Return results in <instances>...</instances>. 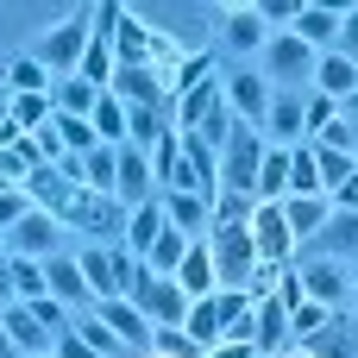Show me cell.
<instances>
[{
  "label": "cell",
  "instance_id": "cell-27",
  "mask_svg": "<svg viewBox=\"0 0 358 358\" xmlns=\"http://www.w3.org/2000/svg\"><path fill=\"white\" fill-rule=\"evenodd\" d=\"M94 94H101V88L82 82V76H57V82H50V107H57V113H82V120H88V113H94Z\"/></svg>",
  "mask_w": 358,
  "mask_h": 358
},
{
  "label": "cell",
  "instance_id": "cell-2",
  "mask_svg": "<svg viewBox=\"0 0 358 358\" xmlns=\"http://www.w3.org/2000/svg\"><path fill=\"white\" fill-rule=\"evenodd\" d=\"M126 302L151 321V327H182V315H189V296H182V283L176 277H157L151 264H138L132 271V283H126Z\"/></svg>",
  "mask_w": 358,
  "mask_h": 358
},
{
  "label": "cell",
  "instance_id": "cell-12",
  "mask_svg": "<svg viewBox=\"0 0 358 358\" xmlns=\"http://www.w3.org/2000/svg\"><path fill=\"white\" fill-rule=\"evenodd\" d=\"M107 88H113L126 107H164V101H170V94H164V76H157L151 63H113Z\"/></svg>",
  "mask_w": 358,
  "mask_h": 358
},
{
  "label": "cell",
  "instance_id": "cell-48",
  "mask_svg": "<svg viewBox=\"0 0 358 358\" xmlns=\"http://www.w3.org/2000/svg\"><path fill=\"white\" fill-rule=\"evenodd\" d=\"M334 50L358 63V6H352V13H340V38H334Z\"/></svg>",
  "mask_w": 358,
  "mask_h": 358
},
{
  "label": "cell",
  "instance_id": "cell-10",
  "mask_svg": "<svg viewBox=\"0 0 358 358\" xmlns=\"http://www.w3.org/2000/svg\"><path fill=\"white\" fill-rule=\"evenodd\" d=\"M157 208H164V220H170L176 233H189V239H208V227H214V201L195 195V189H157Z\"/></svg>",
  "mask_w": 358,
  "mask_h": 358
},
{
  "label": "cell",
  "instance_id": "cell-43",
  "mask_svg": "<svg viewBox=\"0 0 358 358\" xmlns=\"http://www.w3.org/2000/svg\"><path fill=\"white\" fill-rule=\"evenodd\" d=\"M252 13L271 25V31H283V25H296V13H302V0H252Z\"/></svg>",
  "mask_w": 358,
  "mask_h": 358
},
{
  "label": "cell",
  "instance_id": "cell-46",
  "mask_svg": "<svg viewBox=\"0 0 358 358\" xmlns=\"http://www.w3.org/2000/svg\"><path fill=\"white\" fill-rule=\"evenodd\" d=\"M76 334H82V340H88V346H94V352H101V358H126V346H120V340H113V334H107L101 321H82Z\"/></svg>",
  "mask_w": 358,
  "mask_h": 358
},
{
  "label": "cell",
  "instance_id": "cell-34",
  "mask_svg": "<svg viewBox=\"0 0 358 358\" xmlns=\"http://www.w3.org/2000/svg\"><path fill=\"white\" fill-rule=\"evenodd\" d=\"M264 38H271V25H264V19H258V13H252V6H245V13H233V19H227V44H233V50H239V57H252V50H264Z\"/></svg>",
  "mask_w": 358,
  "mask_h": 358
},
{
  "label": "cell",
  "instance_id": "cell-44",
  "mask_svg": "<svg viewBox=\"0 0 358 358\" xmlns=\"http://www.w3.org/2000/svg\"><path fill=\"white\" fill-rule=\"evenodd\" d=\"M25 308H31V315H38V321H44V334H63V327H76V321H69V315H63V308H69V302H57V296H38V302H25Z\"/></svg>",
  "mask_w": 358,
  "mask_h": 358
},
{
  "label": "cell",
  "instance_id": "cell-17",
  "mask_svg": "<svg viewBox=\"0 0 358 358\" xmlns=\"http://www.w3.org/2000/svg\"><path fill=\"white\" fill-rule=\"evenodd\" d=\"M264 138H271V145H302V138H308V120H302V101H296V94H271Z\"/></svg>",
  "mask_w": 358,
  "mask_h": 358
},
{
  "label": "cell",
  "instance_id": "cell-30",
  "mask_svg": "<svg viewBox=\"0 0 358 358\" xmlns=\"http://www.w3.org/2000/svg\"><path fill=\"white\" fill-rule=\"evenodd\" d=\"M289 195H327L321 189V170H315V138L289 145Z\"/></svg>",
  "mask_w": 358,
  "mask_h": 358
},
{
  "label": "cell",
  "instance_id": "cell-14",
  "mask_svg": "<svg viewBox=\"0 0 358 358\" xmlns=\"http://www.w3.org/2000/svg\"><path fill=\"white\" fill-rule=\"evenodd\" d=\"M296 283H302V296H308V302H327V308H340V302L352 296V283H346L340 258H302V264H296Z\"/></svg>",
  "mask_w": 358,
  "mask_h": 358
},
{
  "label": "cell",
  "instance_id": "cell-15",
  "mask_svg": "<svg viewBox=\"0 0 358 358\" xmlns=\"http://www.w3.org/2000/svg\"><path fill=\"white\" fill-rule=\"evenodd\" d=\"M252 346L264 358H277L289 346V308L277 296H252Z\"/></svg>",
  "mask_w": 358,
  "mask_h": 358
},
{
  "label": "cell",
  "instance_id": "cell-6",
  "mask_svg": "<svg viewBox=\"0 0 358 358\" xmlns=\"http://www.w3.org/2000/svg\"><path fill=\"white\" fill-rule=\"evenodd\" d=\"M157 195V176H151V151L145 145H132V138H120L113 145V201L132 214L138 201H151Z\"/></svg>",
  "mask_w": 358,
  "mask_h": 358
},
{
  "label": "cell",
  "instance_id": "cell-8",
  "mask_svg": "<svg viewBox=\"0 0 358 358\" xmlns=\"http://www.w3.org/2000/svg\"><path fill=\"white\" fill-rule=\"evenodd\" d=\"M252 245H258V264H271V271H283V264H289L296 233H289V220H283V208H277V201H252Z\"/></svg>",
  "mask_w": 358,
  "mask_h": 358
},
{
  "label": "cell",
  "instance_id": "cell-53",
  "mask_svg": "<svg viewBox=\"0 0 358 358\" xmlns=\"http://www.w3.org/2000/svg\"><path fill=\"white\" fill-rule=\"evenodd\" d=\"M0 358H25L19 346H13V340H6V327H0Z\"/></svg>",
  "mask_w": 358,
  "mask_h": 358
},
{
  "label": "cell",
  "instance_id": "cell-20",
  "mask_svg": "<svg viewBox=\"0 0 358 358\" xmlns=\"http://www.w3.org/2000/svg\"><path fill=\"white\" fill-rule=\"evenodd\" d=\"M214 107H220V76H201V82H189V88L176 94V126L189 132V126H201Z\"/></svg>",
  "mask_w": 358,
  "mask_h": 358
},
{
  "label": "cell",
  "instance_id": "cell-57",
  "mask_svg": "<svg viewBox=\"0 0 358 358\" xmlns=\"http://www.w3.org/2000/svg\"><path fill=\"white\" fill-rule=\"evenodd\" d=\"M0 82H6V63H0Z\"/></svg>",
  "mask_w": 358,
  "mask_h": 358
},
{
  "label": "cell",
  "instance_id": "cell-52",
  "mask_svg": "<svg viewBox=\"0 0 358 358\" xmlns=\"http://www.w3.org/2000/svg\"><path fill=\"white\" fill-rule=\"evenodd\" d=\"M0 126H13V88L0 82Z\"/></svg>",
  "mask_w": 358,
  "mask_h": 358
},
{
  "label": "cell",
  "instance_id": "cell-7",
  "mask_svg": "<svg viewBox=\"0 0 358 358\" xmlns=\"http://www.w3.org/2000/svg\"><path fill=\"white\" fill-rule=\"evenodd\" d=\"M220 94H227V113L239 120V126H258L264 132V113H271V82L258 76V69H233L227 82H220Z\"/></svg>",
  "mask_w": 358,
  "mask_h": 358
},
{
  "label": "cell",
  "instance_id": "cell-54",
  "mask_svg": "<svg viewBox=\"0 0 358 358\" xmlns=\"http://www.w3.org/2000/svg\"><path fill=\"white\" fill-rule=\"evenodd\" d=\"M25 358H57V352H25Z\"/></svg>",
  "mask_w": 358,
  "mask_h": 358
},
{
  "label": "cell",
  "instance_id": "cell-40",
  "mask_svg": "<svg viewBox=\"0 0 358 358\" xmlns=\"http://www.w3.org/2000/svg\"><path fill=\"white\" fill-rule=\"evenodd\" d=\"M327 321H334V308H327V302H308V296H302V302L289 308V340H308V334H321Z\"/></svg>",
  "mask_w": 358,
  "mask_h": 358
},
{
  "label": "cell",
  "instance_id": "cell-9",
  "mask_svg": "<svg viewBox=\"0 0 358 358\" xmlns=\"http://www.w3.org/2000/svg\"><path fill=\"white\" fill-rule=\"evenodd\" d=\"M57 239H63V220H57V214H44L38 201H31V214H25V220H13V227H6V252H19V258H57Z\"/></svg>",
  "mask_w": 358,
  "mask_h": 358
},
{
  "label": "cell",
  "instance_id": "cell-59",
  "mask_svg": "<svg viewBox=\"0 0 358 358\" xmlns=\"http://www.w3.org/2000/svg\"><path fill=\"white\" fill-rule=\"evenodd\" d=\"M94 6H101V0H94Z\"/></svg>",
  "mask_w": 358,
  "mask_h": 358
},
{
  "label": "cell",
  "instance_id": "cell-4",
  "mask_svg": "<svg viewBox=\"0 0 358 358\" xmlns=\"http://www.w3.org/2000/svg\"><path fill=\"white\" fill-rule=\"evenodd\" d=\"M264 151H271V138H264L258 126H239V120H233V132H227V145H220V189H233V195H252Z\"/></svg>",
  "mask_w": 358,
  "mask_h": 358
},
{
  "label": "cell",
  "instance_id": "cell-41",
  "mask_svg": "<svg viewBox=\"0 0 358 358\" xmlns=\"http://www.w3.org/2000/svg\"><path fill=\"white\" fill-rule=\"evenodd\" d=\"M44 120H50V88L44 94H13V126L19 132H38Z\"/></svg>",
  "mask_w": 358,
  "mask_h": 358
},
{
  "label": "cell",
  "instance_id": "cell-50",
  "mask_svg": "<svg viewBox=\"0 0 358 358\" xmlns=\"http://www.w3.org/2000/svg\"><path fill=\"white\" fill-rule=\"evenodd\" d=\"M327 201H334V208H358V170L340 182V189H327Z\"/></svg>",
  "mask_w": 358,
  "mask_h": 358
},
{
  "label": "cell",
  "instance_id": "cell-47",
  "mask_svg": "<svg viewBox=\"0 0 358 358\" xmlns=\"http://www.w3.org/2000/svg\"><path fill=\"white\" fill-rule=\"evenodd\" d=\"M50 352H57V358H101V352H94V346H88V340H82V334H76V327H63Z\"/></svg>",
  "mask_w": 358,
  "mask_h": 358
},
{
  "label": "cell",
  "instance_id": "cell-5",
  "mask_svg": "<svg viewBox=\"0 0 358 358\" xmlns=\"http://www.w3.org/2000/svg\"><path fill=\"white\" fill-rule=\"evenodd\" d=\"M88 31H94V0L82 6V13H69L57 31H44V44L31 50L50 76H76V63H82V44H88Z\"/></svg>",
  "mask_w": 358,
  "mask_h": 358
},
{
  "label": "cell",
  "instance_id": "cell-39",
  "mask_svg": "<svg viewBox=\"0 0 358 358\" xmlns=\"http://www.w3.org/2000/svg\"><path fill=\"white\" fill-rule=\"evenodd\" d=\"M82 182H88V189H101V195H113V145L82 151Z\"/></svg>",
  "mask_w": 358,
  "mask_h": 358
},
{
  "label": "cell",
  "instance_id": "cell-21",
  "mask_svg": "<svg viewBox=\"0 0 358 358\" xmlns=\"http://www.w3.org/2000/svg\"><path fill=\"white\" fill-rule=\"evenodd\" d=\"M277 208H283V220H289V233H296V239H315V233H321V220L334 214V201H327V195H283Z\"/></svg>",
  "mask_w": 358,
  "mask_h": 358
},
{
  "label": "cell",
  "instance_id": "cell-18",
  "mask_svg": "<svg viewBox=\"0 0 358 358\" xmlns=\"http://www.w3.org/2000/svg\"><path fill=\"white\" fill-rule=\"evenodd\" d=\"M176 283H182L189 302H201V296L220 289V283H214V258H208V239H189V252H182V264H176Z\"/></svg>",
  "mask_w": 358,
  "mask_h": 358
},
{
  "label": "cell",
  "instance_id": "cell-33",
  "mask_svg": "<svg viewBox=\"0 0 358 358\" xmlns=\"http://www.w3.org/2000/svg\"><path fill=\"white\" fill-rule=\"evenodd\" d=\"M289 31H296L302 44H315V50H334V38H340V19H334V13H315V6H302Z\"/></svg>",
  "mask_w": 358,
  "mask_h": 358
},
{
  "label": "cell",
  "instance_id": "cell-13",
  "mask_svg": "<svg viewBox=\"0 0 358 358\" xmlns=\"http://www.w3.org/2000/svg\"><path fill=\"white\" fill-rule=\"evenodd\" d=\"M151 176H157V189H195V195H201V182H195V170H189V157H182V132H176V126L157 132V145H151Z\"/></svg>",
  "mask_w": 358,
  "mask_h": 358
},
{
  "label": "cell",
  "instance_id": "cell-38",
  "mask_svg": "<svg viewBox=\"0 0 358 358\" xmlns=\"http://www.w3.org/2000/svg\"><path fill=\"white\" fill-rule=\"evenodd\" d=\"M164 126H170V120H164V107H126V138H132V145H145V151H151Z\"/></svg>",
  "mask_w": 358,
  "mask_h": 358
},
{
  "label": "cell",
  "instance_id": "cell-23",
  "mask_svg": "<svg viewBox=\"0 0 358 358\" xmlns=\"http://www.w3.org/2000/svg\"><path fill=\"white\" fill-rule=\"evenodd\" d=\"M315 88L334 94V101H346V94L358 88V63H352V57H340V50H321V63H315Z\"/></svg>",
  "mask_w": 358,
  "mask_h": 358
},
{
  "label": "cell",
  "instance_id": "cell-19",
  "mask_svg": "<svg viewBox=\"0 0 358 358\" xmlns=\"http://www.w3.org/2000/svg\"><path fill=\"white\" fill-rule=\"evenodd\" d=\"M315 245H321V258H346V252H358V208H334V214L321 220Z\"/></svg>",
  "mask_w": 358,
  "mask_h": 358
},
{
  "label": "cell",
  "instance_id": "cell-45",
  "mask_svg": "<svg viewBox=\"0 0 358 358\" xmlns=\"http://www.w3.org/2000/svg\"><path fill=\"white\" fill-rule=\"evenodd\" d=\"M25 214H31V195H25L19 182H13V189H0V233H6L13 220H25Z\"/></svg>",
  "mask_w": 358,
  "mask_h": 358
},
{
  "label": "cell",
  "instance_id": "cell-36",
  "mask_svg": "<svg viewBox=\"0 0 358 358\" xmlns=\"http://www.w3.org/2000/svg\"><path fill=\"white\" fill-rule=\"evenodd\" d=\"M50 126H57L63 151H94V145H101V132H94L82 113H57V107H50Z\"/></svg>",
  "mask_w": 358,
  "mask_h": 358
},
{
  "label": "cell",
  "instance_id": "cell-28",
  "mask_svg": "<svg viewBox=\"0 0 358 358\" xmlns=\"http://www.w3.org/2000/svg\"><path fill=\"white\" fill-rule=\"evenodd\" d=\"M88 126L101 132V145H120V138H126V101H120L113 88H101V94H94V113H88Z\"/></svg>",
  "mask_w": 358,
  "mask_h": 358
},
{
  "label": "cell",
  "instance_id": "cell-22",
  "mask_svg": "<svg viewBox=\"0 0 358 358\" xmlns=\"http://www.w3.org/2000/svg\"><path fill=\"white\" fill-rule=\"evenodd\" d=\"M289 195V145H271L264 164H258V182H252V201H283Z\"/></svg>",
  "mask_w": 358,
  "mask_h": 358
},
{
  "label": "cell",
  "instance_id": "cell-35",
  "mask_svg": "<svg viewBox=\"0 0 358 358\" xmlns=\"http://www.w3.org/2000/svg\"><path fill=\"white\" fill-rule=\"evenodd\" d=\"M50 82H57V76H50V69H44V63H38V57H31V50H25V57H13V63H6V88H13V94H44V88H50Z\"/></svg>",
  "mask_w": 358,
  "mask_h": 358
},
{
  "label": "cell",
  "instance_id": "cell-32",
  "mask_svg": "<svg viewBox=\"0 0 358 358\" xmlns=\"http://www.w3.org/2000/svg\"><path fill=\"white\" fill-rule=\"evenodd\" d=\"M182 334L208 352V346H220V308H214V296H201V302H189V315H182Z\"/></svg>",
  "mask_w": 358,
  "mask_h": 358
},
{
  "label": "cell",
  "instance_id": "cell-11",
  "mask_svg": "<svg viewBox=\"0 0 358 358\" xmlns=\"http://www.w3.org/2000/svg\"><path fill=\"white\" fill-rule=\"evenodd\" d=\"M94 308H101L94 321H101V327H107V334H113L126 352H138V358H145V346H151V334H157V327H151V321H145V315H138L126 296H107V302H94Z\"/></svg>",
  "mask_w": 358,
  "mask_h": 358
},
{
  "label": "cell",
  "instance_id": "cell-37",
  "mask_svg": "<svg viewBox=\"0 0 358 358\" xmlns=\"http://www.w3.org/2000/svg\"><path fill=\"white\" fill-rule=\"evenodd\" d=\"M315 170H321V189H340V182L358 170V157H352V151H334V145H321V138H315Z\"/></svg>",
  "mask_w": 358,
  "mask_h": 358
},
{
  "label": "cell",
  "instance_id": "cell-58",
  "mask_svg": "<svg viewBox=\"0 0 358 358\" xmlns=\"http://www.w3.org/2000/svg\"><path fill=\"white\" fill-rule=\"evenodd\" d=\"M126 358H138V352H126Z\"/></svg>",
  "mask_w": 358,
  "mask_h": 358
},
{
  "label": "cell",
  "instance_id": "cell-24",
  "mask_svg": "<svg viewBox=\"0 0 358 358\" xmlns=\"http://www.w3.org/2000/svg\"><path fill=\"white\" fill-rule=\"evenodd\" d=\"M157 233H164V208H157V195H151V201H138V208L126 214V252H132V258H145Z\"/></svg>",
  "mask_w": 358,
  "mask_h": 358
},
{
  "label": "cell",
  "instance_id": "cell-26",
  "mask_svg": "<svg viewBox=\"0 0 358 358\" xmlns=\"http://www.w3.org/2000/svg\"><path fill=\"white\" fill-rule=\"evenodd\" d=\"M44 283H50L57 302H88V277H82L76 258H44Z\"/></svg>",
  "mask_w": 358,
  "mask_h": 358
},
{
  "label": "cell",
  "instance_id": "cell-3",
  "mask_svg": "<svg viewBox=\"0 0 358 358\" xmlns=\"http://www.w3.org/2000/svg\"><path fill=\"white\" fill-rule=\"evenodd\" d=\"M315 63H321V50L302 44L289 25L271 31L264 50H258V76H264V82H308V88H315Z\"/></svg>",
  "mask_w": 358,
  "mask_h": 358
},
{
  "label": "cell",
  "instance_id": "cell-1",
  "mask_svg": "<svg viewBox=\"0 0 358 358\" xmlns=\"http://www.w3.org/2000/svg\"><path fill=\"white\" fill-rule=\"evenodd\" d=\"M208 258L220 289H252L258 277V245H252V214L245 220H214L208 227Z\"/></svg>",
  "mask_w": 358,
  "mask_h": 358
},
{
  "label": "cell",
  "instance_id": "cell-31",
  "mask_svg": "<svg viewBox=\"0 0 358 358\" xmlns=\"http://www.w3.org/2000/svg\"><path fill=\"white\" fill-rule=\"evenodd\" d=\"M182 252H189V233H176V227L164 220V233L151 239V252H145V264H151L157 277H176V264H182Z\"/></svg>",
  "mask_w": 358,
  "mask_h": 358
},
{
  "label": "cell",
  "instance_id": "cell-42",
  "mask_svg": "<svg viewBox=\"0 0 358 358\" xmlns=\"http://www.w3.org/2000/svg\"><path fill=\"white\" fill-rule=\"evenodd\" d=\"M302 120H308V138H315L327 120H340V101H334V94H321V88H308V101H302Z\"/></svg>",
  "mask_w": 358,
  "mask_h": 358
},
{
  "label": "cell",
  "instance_id": "cell-16",
  "mask_svg": "<svg viewBox=\"0 0 358 358\" xmlns=\"http://www.w3.org/2000/svg\"><path fill=\"white\" fill-rule=\"evenodd\" d=\"M0 327H6V340H13L19 352H50V346H57V334H44V321H38L25 302H6V308H0Z\"/></svg>",
  "mask_w": 358,
  "mask_h": 358
},
{
  "label": "cell",
  "instance_id": "cell-29",
  "mask_svg": "<svg viewBox=\"0 0 358 358\" xmlns=\"http://www.w3.org/2000/svg\"><path fill=\"white\" fill-rule=\"evenodd\" d=\"M38 164H44V157H38L31 132H19V138H0V176H6V182H25Z\"/></svg>",
  "mask_w": 358,
  "mask_h": 358
},
{
  "label": "cell",
  "instance_id": "cell-56",
  "mask_svg": "<svg viewBox=\"0 0 358 358\" xmlns=\"http://www.w3.org/2000/svg\"><path fill=\"white\" fill-rule=\"evenodd\" d=\"M0 252H6V233H0Z\"/></svg>",
  "mask_w": 358,
  "mask_h": 358
},
{
  "label": "cell",
  "instance_id": "cell-55",
  "mask_svg": "<svg viewBox=\"0 0 358 358\" xmlns=\"http://www.w3.org/2000/svg\"><path fill=\"white\" fill-rule=\"evenodd\" d=\"M0 189H13V182H6V176H0Z\"/></svg>",
  "mask_w": 358,
  "mask_h": 358
},
{
  "label": "cell",
  "instance_id": "cell-25",
  "mask_svg": "<svg viewBox=\"0 0 358 358\" xmlns=\"http://www.w3.org/2000/svg\"><path fill=\"white\" fill-rule=\"evenodd\" d=\"M6 283H13V302H38V296H50V283H44V258H19V252H6Z\"/></svg>",
  "mask_w": 358,
  "mask_h": 358
},
{
  "label": "cell",
  "instance_id": "cell-51",
  "mask_svg": "<svg viewBox=\"0 0 358 358\" xmlns=\"http://www.w3.org/2000/svg\"><path fill=\"white\" fill-rule=\"evenodd\" d=\"M302 6H315V13H334V19H340V13H352L358 0H302Z\"/></svg>",
  "mask_w": 358,
  "mask_h": 358
},
{
  "label": "cell",
  "instance_id": "cell-49",
  "mask_svg": "<svg viewBox=\"0 0 358 358\" xmlns=\"http://www.w3.org/2000/svg\"><path fill=\"white\" fill-rule=\"evenodd\" d=\"M31 145H38V157H44V164H57V157H63V138H57V126H50V120L31 132Z\"/></svg>",
  "mask_w": 358,
  "mask_h": 358
}]
</instances>
